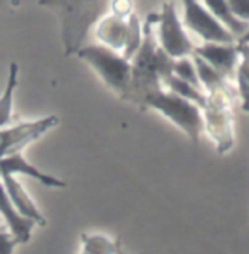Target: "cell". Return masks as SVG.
I'll return each instance as SVG.
<instances>
[{"label": "cell", "mask_w": 249, "mask_h": 254, "mask_svg": "<svg viewBox=\"0 0 249 254\" xmlns=\"http://www.w3.org/2000/svg\"><path fill=\"white\" fill-rule=\"evenodd\" d=\"M238 44V43H236ZM239 50V64L238 70L245 76L249 82V44H238Z\"/></svg>", "instance_id": "603a6c76"}, {"label": "cell", "mask_w": 249, "mask_h": 254, "mask_svg": "<svg viewBox=\"0 0 249 254\" xmlns=\"http://www.w3.org/2000/svg\"><path fill=\"white\" fill-rule=\"evenodd\" d=\"M4 174H9V176L24 174L26 177H31L37 180V181H40L43 186H46L49 189H63V187H66V183L63 180L43 173L35 165L29 164L21 152L12 153V155L0 158V176H4Z\"/></svg>", "instance_id": "9c48e42d"}, {"label": "cell", "mask_w": 249, "mask_h": 254, "mask_svg": "<svg viewBox=\"0 0 249 254\" xmlns=\"http://www.w3.org/2000/svg\"><path fill=\"white\" fill-rule=\"evenodd\" d=\"M194 54L211 64L227 82H233L236 79L239 64V50L236 43H204L194 49Z\"/></svg>", "instance_id": "ba28073f"}, {"label": "cell", "mask_w": 249, "mask_h": 254, "mask_svg": "<svg viewBox=\"0 0 249 254\" xmlns=\"http://www.w3.org/2000/svg\"><path fill=\"white\" fill-rule=\"evenodd\" d=\"M173 75L177 77H180L182 80L194 85L195 88H198L201 91H204L201 82H199L198 75H197V69H195V64H194V60L191 56H186V57H180V59H174L173 64ZM205 92V91H204ZM207 95V94H205Z\"/></svg>", "instance_id": "d6986e66"}, {"label": "cell", "mask_w": 249, "mask_h": 254, "mask_svg": "<svg viewBox=\"0 0 249 254\" xmlns=\"http://www.w3.org/2000/svg\"><path fill=\"white\" fill-rule=\"evenodd\" d=\"M81 60L87 62L104 80V83L124 95L130 80V62L126 60L119 51L104 44H94L81 47L75 53Z\"/></svg>", "instance_id": "277c9868"}, {"label": "cell", "mask_w": 249, "mask_h": 254, "mask_svg": "<svg viewBox=\"0 0 249 254\" xmlns=\"http://www.w3.org/2000/svg\"><path fill=\"white\" fill-rule=\"evenodd\" d=\"M82 253L85 254H116L121 252V246L101 234H82Z\"/></svg>", "instance_id": "e0dca14e"}, {"label": "cell", "mask_w": 249, "mask_h": 254, "mask_svg": "<svg viewBox=\"0 0 249 254\" xmlns=\"http://www.w3.org/2000/svg\"><path fill=\"white\" fill-rule=\"evenodd\" d=\"M201 1L213 13V16L219 19L236 37V41L249 29V24H245L233 16L227 0H201Z\"/></svg>", "instance_id": "4fadbf2b"}, {"label": "cell", "mask_w": 249, "mask_h": 254, "mask_svg": "<svg viewBox=\"0 0 249 254\" xmlns=\"http://www.w3.org/2000/svg\"><path fill=\"white\" fill-rule=\"evenodd\" d=\"M133 102L161 113L174 126L179 127L194 145H198L204 131V117L202 110L197 104L166 89L161 83L142 91Z\"/></svg>", "instance_id": "6da1fadb"}, {"label": "cell", "mask_w": 249, "mask_h": 254, "mask_svg": "<svg viewBox=\"0 0 249 254\" xmlns=\"http://www.w3.org/2000/svg\"><path fill=\"white\" fill-rule=\"evenodd\" d=\"M235 82H236V91L242 100V110L249 113V82L239 70H236Z\"/></svg>", "instance_id": "7402d4cb"}, {"label": "cell", "mask_w": 249, "mask_h": 254, "mask_svg": "<svg viewBox=\"0 0 249 254\" xmlns=\"http://www.w3.org/2000/svg\"><path fill=\"white\" fill-rule=\"evenodd\" d=\"M16 246L18 243L13 238V235L0 227V254H10Z\"/></svg>", "instance_id": "cb8c5ba5"}, {"label": "cell", "mask_w": 249, "mask_h": 254, "mask_svg": "<svg viewBox=\"0 0 249 254\" xmlns=\"http://www.w3.org/2000/svg\"><path fill=\"white\" fill-rule=\"evenodd\" d=\"M40 4H46L59 9L62 15V35L66 54H74L82 46L90 26L103 16L109 0H40Z\"/></svg>", "instance_id": "7a4b0ae2"}, {"label": "cell", "mask_w": 249, "mask_h": 254, "mask_svg": "<svg viewBox=\"0 0 249 254\" xmlns=\"http://www.w3.org/2000/svg\"><path fill=\"white\" fill-rule=\"evenodd\" d=\"M135 3L133 0H109V9L110 13L119 16V18H127L130 13H133Z\"/></svg>", "instance_id": "ffe728a7"}, {"label": "cell", "mask_w": 249, "mask_h": 254, "mask_svg": "<svg viewBox=\"0 0 249 254\" xmlns=\"http://www.w3.org/2000/svg\"><path fill=\"white\" fill-rule=\"evenodd\" d=\"M183 21L182 24L204 43H236V37L213 16L201 0H182Z\"/></svg>", "instance_id": "8992f818"}, {"label": "cell", "mask_w": 249, "mask_h": 254, "mask_svg": "<svg viewBox=\"0 0 249 254\" xmlns=\"http://www.w3.org/2000/svg\"><path fill=\"white\" fill-rule=\"evenodd\" d=\"M0 215L3 216L7 228L18 244H26L31 240V232L35 227V222L29 218L22 216L16 207L13 206L12 200L9 199L3 183L0 181Z\"/></svg>", "instance_id": "30bf717a"}, {"label": "cell", "mask_w": 249, "mask_h": 254, "mask_svg": "<svg viewBox=\"0 0 249 254\" xmlns=\"http://www.w3.org/2000/svg\"><path fill=\"white\" fill-rule=\"evenodd\" d=\"M18 76H19V66H18V63L12 62L9 64V75H7L4 92L0 97V128L12 123L13 95H15V89L18 86Z\"/></svg>", "instance_id": "9a60e30c"}, {"label": "cell", "mask_w": 249, "mask_h": 254, "mask_svg": "<svg viewBox=\"0 0 249 254\" xmlns=\"http://www.w3.org/2000/svg\"><path fill=\"white\" fill-rule=\"evenodd\" d=\"M141 41H142V24H141L139 16L133 12L127 16V32H126V40H124V46L121 54L126 60L130 62L135 53L139 49Z\"/></svg>", "instance_id": "ac0fdd59"}, {"label": "cell", "mask_w": 249, "mask_h": 254, "mask_svg": "<svg viewBox=\"0 0 249 254\" xmlns=\"http://www.w3.org/2000/svg\"><path fill=\"white\" fill-rule=\"evenodd\" d=\"M192 60H194V64H195V69H197V75H198L199 82L205 91V94L208 92H213V91H219V89H223V91H229V92H235V89L232 88L230 82H227L211 64H208L202 57H199L197 54H192L191 56Z\"/></svg>", "instance_id": "5bb4252c"}, {"label": "cell", "mask_w": 249, "mask_h": 254, "mask_svg": "<svg viewBox=\"0 0 249 254\" xmlns=\"http://www.w3.org/2000/svg\"><path fill=\"white\" fill-rule=\"evenodd\" d=\"M235 95L223 89L208 92L202 107L204 131L214 142L219 155L227 153L235 146V120L232 114V100Z\"/></svg>", "instance_id": "3957f363"}, {"label": "cell", "mask_w": 249, "mask_h": 254, "mask_svg": "<svg viewBox=\"0 0 249 254\" xmlns=\"http://www.w3.org/2000/svg\"><path fill=\"white\" fill-rule=\"evenodd\" d=\"M161 85H163L166 89H169V91H172L174 94H177V95H180V97H183V98L192 101L194 104H197L201 110H202V107L205 105V101H207L205 92L198 89V88H195L194 85H191V83L182 80L180 77H177L176 75H173V73L169 75V76H166L164 79H161Z\"/></svg>", "instance_id": "2e32d148"}, {"label": "cell", "mask_w": 249, "mask_h": 254, "mask_svg": "<svg viewBox=\"0 0 249 254\" xmlns=\"http://www.w3.org/2000/svg\"><path fill=\"white\" fill-rule=\"evenodd\" d=\"M227 3L235 18L249 24V0H227Z\"/></svg>", "instance_id": "44dd1931"}, {"label": "cell", "mask_w": 249, "mask_h": 254, "mask_svg": "<svg viewBox=\"0 0 249 254\" xmlns=\"http://www.w3.org/2000/svg\"><path fill=\"white\" fill-rule=\"evenodd\" d=\"M155 25L158 46L170 57L180 59L194 54L195 46L185 31V26L177 15L176 4L173 1L163 3Z\"/></svg>", "instance_id": "5b68a950"}, {"label": "cell", "mask_w": 249, "mask_h": 254, "mask_svg": "<svg viewBox=\"0 0 249 254\" xmlns=\"http://www.w3.org/2000/svg\"><path fill=\"white\" fill-rule=\"evenodd\" d=\"M0 178H1V183L4 186V190H6L9 199L12 200V203L16 207V210L25 218L32 219L35 222V225L46 227V218L43 216L40 209L34 204L32 199L28 196V193L25 191V189L21 186V183L13 176H9V174L0 176Z\"/></svg>", "instance_id": "8fae6325"}, {"label": "cell", "mask_w": 249, "mask_h": 254, "mask_svg": "<svg viewBox=\"0 0 249 254\" xmlns=\"http://www.w3.org/2000/svg\"><path fill=\"white\" fill-rule=\"evenodd\" d=\"M127 32V18H119L113 13L104 15L97 24L96 37L101 44L113 49L116 51H122Z\"/></svg>", "instance_id": "7c38bea8"}, {"label": "cell", "mask_w": 249, "mask_h": 254, "mask_svg": "<svg viewBox=\"0 0 249 254\" xmlns=\"http://www.w3.org/2000/svg\"><path fill=\"white\" fill-rule=\"evenodd\" d=\"M60 123L57 116H47L40 120L19 123L9 128H0V158L21 152L29 143L38 140Z\"/></svg>", "instance_id": "52a82bcc"}]
</instances>
